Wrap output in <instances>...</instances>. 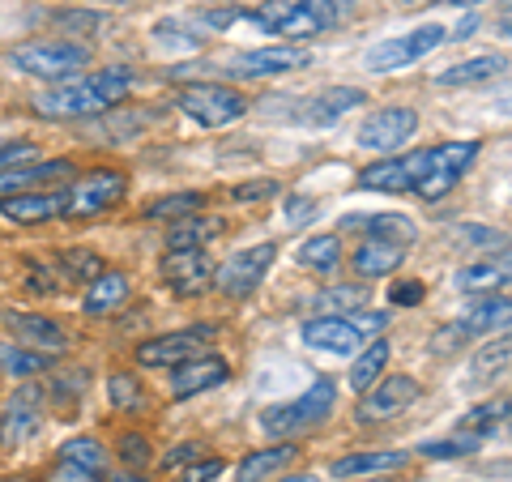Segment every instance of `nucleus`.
Wrapping results in <instances>:
<instances>
[{
  "label": "nucleus",
  "instance_id": "1",
  "mask_svg": "<svg viewBox=\"0 0 512 482\" xmlns=\"http://www.w3.org/2000/svg\"><path fill=\"white\" fill-rule=\"evenodd\" d=\"M133 90V73L128 69H99L82 73L73 82H60L52 90H43L35 99V111L43 120H82V116H103V111L120 107L124 94Z\"/></svg>",
  "mask_w": 512,
  "mask_h": 482
},
{
  "label": "nucleus",
  "instance_id": "2",
  "mask_svg": "<svg viewBox=\"0 0 512 482\" xmlns=\"http://www.w3.org/2000/svg\"><path fill=\"white\" fill-rule=\"evenodd\" d=\"M256 26H265L269 35H282L286 43L295 39H312L338 22V5L333 0H265L252 13Z\"/></svg>",
  "mask_w": 512,
  "mask_h": 482
},
{
  "label": "nucleus",
  "instance_id": "3",
  "mask_svg": "<svg viewBox=\"0 0 512 482\" xmlns=\"http://www.w3.org/2000/svg\"><path fill=\"white\" fill-rule=\"evenodd\" d=\"M333 401H338V384H333L329 376H320V380L308 384L303 397L282 401V406H269L261 414V427L269 431V436H299V431H308V427L329 419Z\"/></svg>",
  "mask_w": 512,
  "mask_h": 482
},
{
  "label": "nucleus",
  "instance_id": "4",
  "mask_svg": "<svg viewBox=\"0 0 512 482\" xmlns=\"http://www.w3.org/2000/svg\"><path fill=\"white\" fill-rule=\"evenodd\" d=\"M175 107L201 128H227L248 116V94H239L235 86H222V82H197L175 94Z\"/></svg>",
  "mask_w": 512,
  "mask_h": 482
},
{
  "label": "nucleus",
  "instance_id": "5",
  "mask_svg": "<svg viewBox=\"0 0 512 482\" xmlns=\"http://www.w3.org/2000/svg\"><path fill=\"white\" fill-rule=\"evenodd\" d=\"M128 192V175L116 167H99L86 171L69 192H64V218H99L111 205H120V197Z\"/></svg>",
  "mask_w": 512,
  "mask_h": 482
},
{
  "label": "nucleus",
  "instance_id": "6",
  "mask_svg": "<svg viewBox=\"0 0 512 482\" xmlns=\"http://www.w3.org/2000/svg\"><path fill=\"white\" fill-rule=\"evenodd\" d=\"M474 158H478V141H444V146H431L427 171H423V180L414 184V192H419L423 201L448 197V192L461 184V175L470 171Z\"/></svg>",
  "mask_w": 512,
  "mask_h": 482
},
{
  "label": "nucleus",
  "instance_id": "7",
  "mask_svg": "<svg viewBox=\"0 0 512 482\" xmlns=\"http://www.w3.org/2000/svg\"><path fill=\"white\" fill-rule=\"evenodd\" d=\"M13 64L30 77L60 82V77L90 69V47L86 43H30V47H18V52H13Z\"/></svg>",
  "mask_w": 512,
  "mask_h": 482
},
{
  "label": "nucleus",
  "instance_id": "8",
  "mask_svg": "<svg viewBox=\"0 0 512 482\" xmlns=\"http://www.w3.org/2000/svg\"><path fill=\"white\" fill-rule=\"evenodd\" d=\"M444 39H448L444 26H419V30H410V35H393V39H384V43H376L372 52H367V69L372 73L406 69V64L431 56Z\"/></svg>",
  "mask_w": 512,
  "mask_h": 482
},
{
  "label": "nucleus",
  "instance_id": "9",
  "mask_svg": "<svg viewBox=\"0 0 512 482\" xmlns=\"http://www.w3.org/2000/svg\"><path fill=\"white\" fill-rule=\"evenodd\" d=\"M274 256H278L274 244H256V248L235 252L222 265H214V286H218L222 295H231V299H244V295H252L256 286L265 282V273H269V265H274Z\"/></svg>",
  "mask_w": 512,
  "mask_h": 482
},
{
  "label": "nucleus",
  "instance_id": "10",
  "mask_svg": "<svg viewBox=\"0 0 512 482\" xmlns=\"http://www.w3.org/2000/svg\"><path fill=\"white\" fill-rule=\"evenodd\" d=\"M423 397V384L414 380V376H380L372 389L363 393L359 401V410H355V419L359 423H384V419H397V414H406L414 401Z\"/></svg>",
  "mask_w": 512,
  "mask_h": 482
},
{
  "label": "nucleus",
  "instance_id": "11",
  "mask_svg": "<svg viewBox=\"0 0 512 482\" xmlns=\"http://www.w3.org/2000/svg\"><path fill=\"white\" fill-rule=\"evenodd\" d=\"M414 133H419V111H414V107H380V111H372V116L359 124L355 141L363 150L393 154V150H402Z\"/></svg>",
  "mask_w": 512,
  "mask_h": 482
},
{
  "label": "nucleus",
  "instance_id": "12",
  "mask_svg": "<svg viewBox=\"0 0 512 482\" xmlns=\"http://www.w3.org/2000/svg\"><path fill=\"white\" fill-rule=\"evenodd\" d=\"M158 273L180 299H197L214 286V261L205 256V248H171Z\"/></svg>",
  "mask_w": 512,
  "mask_h": 482
},
{
  "label": "nucleus",
  "instance_id": "13",
  "mask_svg": "<svg viewBox=\"0 0 512 482\" xmlns=\"http://www.w3.org/2000/svg\"><path fill=\"white\" fill-rule=\"evenodd\" d=\"M312 64L308 47H295V43H282V47H261V52H239L231 60V77L239 82H261V77H282V73H299Z\"/></svg>",
  "mask_w": 512,
  "mask_h": 482
},
{
  "label": "nucleus",
  "instance_id": "14",
  "mask_svg": "<svg viewBox=\"0 0 512 482\" xmlns=\"http://www.w3.org/2000/svg\"><path fill=\"white\" fill-rule=\"evenodd\" d=\"M210 337H214V325H197V329L163 333V337H146V342H137V363L141 367H175V363H184L192 355H201Z\"/></svg>",
  "mask_w": 512,
  "mask_h": 482
},
{
  "label": "nucleus",
  "instance_id": "15",
  "mask_svg": "<svg viewBox=\"0 0 512 482\" xmlns=\"http://www.w3.org/2000/svg\"><path fill=\"white\" fill-rule=\"evenodd\" d=\"M427 171V150H410L402 158H384L359 171V188L363 192H414V184Z\"/></svg>",
  "mask_w": 512,
  "mask_h": 482
},
{
  "label": "nucleus",
  "instance_id": "16",
  "mask_svg": "<svg viewBox=\"0 0 512 482\" xmlns=\"http://www.w3.org/2000/svg\"><path fill=\"white\" fill-rule=\"evenodd\" d=\"M43 427V393L39 389H18L9 397L5 414H0V448H22L35 440V431Z\"/></svg>",
  "mask_w": 512,
  "mask_h": 482
},
{
  "label": "nucleus",
  "instance_id": "17",
  "mask_svg": "<svg viewBox=\"0 0 512 482\" xmlns=\"http://www.w3.org/2000/svg\"><path fill=\"white\" fill-rule=\"evenodd\" d=\"M171 393L175 397H197L205 389H218V384H227L231 380V363L227 359H218V355H192L184 363H175L171 367Z\"/></svg>",
  "mask_w": 512,
  "mask_h": 482
},
{
  "label": "nucleus",
  "instance_id": "18",
  "mask_svg": "<svg viewBox=\"0 0 512 482\" xmlns=\"http://www.w3.org/2000/svg\"><path fill=\"white\" fill-rule=\"evenodd\" d=\"M5 320V329L18 337V346L26 350H39V355H64V329L56 325V320H47V316H30V312H5L0 316Z\"/></svg>",
  "mask_w": 512,
  "mask_h": 482
},
{
  "label": "nucleus",
  "instance_id": "19",
  "mask_svg": "<svg viewBox=\"0 0 512 482\" xmlns=\"http://www.w3.org/2000/svg\"><path fill=\"white\" fill-rule=\"evenodd\" d=\"M64 210V192H13V197H0V214L9 222H22V227H35V222H52Z\"/></svg>",
  "mask_w": 512,
  "mask_h": 482
},
{
  "label": "nucleus",
  "instance_id": "20",
  "mask_svg": "<svg viewBox=\"0 0 512 482\" xmlns=\"http://www.w3.org/2000/svg\"><path fill=\"white\" fill-rule=\"evenodd\" d=\"M303 342L316 350H333V355H350V350L363 346V333L346 316H320L303 325Z\"/></svg>",
  "mask_w": 512,
  "mask_h": 482
},
{
  "label": "nucleus",
  "instance_id": "21",
  "mask_svg": "<svg viewBox=\"0 0 512 482\" xmlns=\"http://www.w3.org/2000/svg\"><path fill=\"white\" fill-rule=\"evenodd\" d=\"M128 291H133L128 273H120V269H103L99 278H90V286H86L82 312H86V316H111V312H120L124 303H128Z\"/></svg>",
  "mask_w": 512,
  "mask_h": 482
},
{
  "label": "nucleus",
  "instance_id": "22",
  "mask_svg": "<svg viewBox=\"0 0 512 482\" xmlns=\"http://www.w3.org/2000/svg\"><path fill=\"white\" fill-rule=\"evenodd\" d=\"M299 457V444H274V448H256L235 465V482H269L282 470H291Z\"/></svg>",
  "mask_w": 512,
  "mask_h": 482
},
{
  "label": "nucleus",
  "instance_id": "23",
  "mask_svg": "<svg viewBox=\"0 0 512 482\" xmlns=\"http://www.w3.org/2000/svg\"><path fill=\"white\" fill-rule=\"evenodd\" d=\"M73 171L69 158H52V163H22V167H9L0 171V197H13V192H30L39 184H52V180H64Z\"/></svg>",
  "mask_w": 512,
  "mask_h": 482
},
{
  "label": "nucleus",
  "instance_id": "24",
  "mask_svg": "<svg viewBox=\"0 0 512 482\" xmlns=\"http://www.w3.org/2000/svg\"><path fill=\"white\" fill-rule=\"evenodd\" d=\"M222 231H227V218L201 214V210L197 214H184V218H175L171 227H167V248H205Z\"/></svg>",
  "mask_w": 512,
  "mask_h": 482
},
{
  "label": "nucleus",
  "instance_id": "25",
  "mask_svg": "<svg viewBox=\"0 0 512 482\" xmlns=\"http://www.w3.org/2000/svg\"><path fill=\"white\" fill-rule=\"evenodd\" d=\"M410 461V453L402 448H384V453H350V457H338L333 461V478H372V474H393L402 470Z\"/></svg>",
  "mask_w": 512,
  "mask_h": 482
},
{
  "label": "nucleus",
  "instance_id": "26",
  "mask_svg": "<svg viewBox=\"0 0 512 482\" xmlns=\"http://www.w3.org/2000/svg\"><path fill=\"white\" fill-rule=\"evenodd\" d=\"M359 103H367L363 90H355V86H333V90L316 94V99L303 107V120H308V124H338L346 111H355Z\"/></svg>",
  "mask_w": 512,
  "mask_h": 482
},
{
  "label": "nucleus",
  "instance_id": "27",
  "mask_svg": "<svg viewBox=\"0 0 512 482\" xmlns=\"http://www.w3.org/2000/svg\"><path fill=\"white\" fill-rule=\"evenodd\" d=\"M508 308H512V303H508L504 295H495V291H491V295H478L470 308L461 312L457 325L466 329L470 337H478V333H495V329H504V325H508Z\"/></svg>",
  "mask_w": 512,
  "mask_h": 482
},
{
  "label": "nucleus",
  "instance_id": "28",
  "mask_svg": "<svg viewBox=\"0 0 512 482\" xmlns=\"http://www.w3.org/2000/svg\"><path fill=\"white\" fill-rule=\"evenodd\" d=\"M402 256H406V248H397V244H384V239H372L367 235L363 244H359V252H355V273L359 278H384V273H393V269H402Z\"/></svg>",
  "mask_w": 512,
  "mask_h": 482
},
{
  "label": "nucleus",
  "instance_id": "29",
  "mask_svg": "<svg viewBox=\"0 0 512 482\" xmlns=\"http://www.w3.org/2000/svg\"><path fill=\"white\" fill-rule=\"evenodd\" d=\"M508 69L504 56H474V60H461L453 69H444L436 82L440 86H483V82H495Z\"/></svg>",
  "mask_w": 512,
  "mask_h": 482
},
{
  "label": "nucleus",
  "instance_id": "30",
  "mask_svg": "<svg viewBox=\"0 0 512 482\" xmlns=\"http://www.w3.org/2000/svg\"><path fill=\"white\" fill-rule=\"evenodd\" d=\"M508 286V261H474L457 273V291L466 295H491V291H504Z\"/></svg>",
  "mask_w": 512,
  "mask_h": 482
},
{
  "label": "nucleus",
  "instance_id": "31",
  "mask_svg": "<svg viewBox=\"0 0 512 482\" xmlns=\"http://www.w3.org/2000/svg\"><path fill=\"white\" fill-rule=\"evenodd\" d=\"M384 367H389V342H384V337H376V342H367V346L359 350L355 367H350V389L367 393V389H372V384L384 376Z\"/></svg>",
  "mask_w": 512,
  "mask_h": 482
},
{
  "label": "nucleus",
  "instance_id": "32",
  "mask_svg": "<svg viewBox=\"0 0 512 482\" xmlns=\"http://www.w3.org/2000/svg\"><path fill=\"white\" fill-rule=\"evenodd\" d=\"M299 265L303 269H316V273H333L342 265V239L338 235H312L299 244Z\"/></svg>",
  "mask_w": 512,
  "mask_h": 482
},
{
  "label": "nucleus",
  "instance_id": "33",
  "mask_svg": "<svg viewBox=\"0 0 512 482\" xmlns=\"http://www.w3.org/2000/svg\"><path fill=\"white\" fill-rule=\"evenodd\" d=\"M363 227L372 239H384V244H397V248H410L419 239V227L406 214H372V218H363Z\"/></svg>",
  "mask_w": 512,
  "mask_h": 482
},
{
  "label": "nucleus",
  "instance_id": "34",
  "mask_svg": "<svg viewBox=\"0 0 512 482\" xmlns=\"http://www.w3.org/2000/svg\"><path fill=\"white\" fill-rule=\"evenodd\" d=\"M508 359H512V342H508V333L500 329V337H495V342H487V346L474 355L470 376H474L478 384H487V380H495V376L508 372Z\"/></svg>",
  "mask_w": 512,
  "mask_h": 482
},
{
  "label": "nucleus",
  "instance_id": "35",
  "mask_svg": "<svg viewBox=\"0 0 512 482\" xmlns=\"http://www.w3.org/2000/svg\"><path fill=\"white\" fill-rule=\"evenodd\" d=\"M508 419V401H495V406H478L470 414H461L457 423V436H470V440H483L487 431H495Z\"/></svg>",
  "mask_w": 512,
  "mask_h": 482
},
{
  "label": "nucleus",
  "instance_id": "36",
  "mask_svg": "<svg viewBox=\"0 0 512 482\" xmlns=\"http://www.w3.org/2000/svg\"><path fill=\"white\" fill-rule=\"evenodd\" d=\"M205 205L201 192H171V197H158L146 205V218H158V222H175V218H184V214H197Z\"/></svg>",
  "mask_w": 512,
  "mask_h": 482
},
{
  "label": "nucleus",
  "instance_id": "37",
  "mask_svg": "<svg viewBox=\"0 0 512 482\" xmlns=\"http://www.w3.org/2000/svg\"><path fill=\"white\" fill-rule=\"evenodd\" d=\"M367 303V286H333V291H320L316 295V308H325V316H350Z\"/></svg>",
  "mask_w": 512,
  "mask_h": 482
},
{
  "label": "nucleus",
  "instance_id": "38",
  "mask_svg": "<svg viewBox=\"0 0 512 482\" xmlns=\"http://www.w3.org/2000/svg\"><path fill=\"white\" fill-rule=\"evenodd\" d=\"M0 367L9 376H35L52 367V355H39V350H26V346H0Z\"/></svg>",
  "mask_w": 512,
  "mask_h": 482
},
{
  "label": "nucleus",
  "instance_id": "39",
  "mask_svg": "<svg viewBox=\"0 0 512 482\" xmlns=\"http://www.w3.org/2000/svg\"><path fill=\"white\" fill-rule=\"evenodd\" d=\"M107 397L116 410H141V401H146V393H141V384L133 372H116L107 376Z\"/></svg>",
  "mask_w": 512,
  "mask_h": 482
},
{
  "label": "nucleus",
  "instance_id": "40",
  "mask_svg": "<svg viewBox=\"0 0 512 482\" xmlns=\"http://www.w3.org/2000/svg\"><path fill=\"white\" fill-rule=\"evenodd\" d=\"M60 461H73V465H90V470H103L107 465V453L99 440L90 436H77V440H64L60 444Z\"/></svg>",
  "mask_w": 512,
  "mask_h": 482
},
{
  "label": "nucleus",
  "instance_id": "41",
  "mask_svg": "<svg viewBox=\"0 0 512 482\" xmlns=\"http://www.w3.org/2000/svg\"><path fill=\"white\" fill-rule=\"evenodd\" d=\"M457 239L466 248H478V252H508V239L504 231H491V227H474V222H466V227H457Z\"/></svg>",
  "mask_w": 512,
  "mask_h": 482
},
{
  "label": "nucleus",
  "instance_id": "42",
  "mask_svg": "<svg viewBox=\"0 0 512 482\" xmlns=\"http://www.w3.org/2000/svg\"><path fill=\"white\" fill-rule=\"evenodd\" d=\"M474 448H478V440L457 436V440H427V444H419V453L431 457V461H453V457L474 453Z\"/></svg>",
  "mask_w": 512,
  "mask_h": 482
},
{
  "label": "nucleus",
  "instance_id": "43",
  "mask_svg": "<svg viewBox=\"0 0 512 482\" xmlns=\"http://www.w3.org/2000/svg\"><path fill=\"white\" fill-rule=\"evenodd\" d=\"M64 273H69V278H77V282H90V278H99V273H103V261H99V256H94V252H82V248H77V252H64Z\"/></svg>",
  "mask_w": 512,
  "mask_h": 482
},
{
  "label": "nucleus",
  "instance_id": "44",
  "mask_svg": "<svg viewBox=\"0 0 512 482\" xmlns=\"http://www.w3.org/2000/svg\"><path fill=\"white\" fill-rule=\"evenodd\" d=\"M39 150L30 146V141H9V146H0V171L9 167H22V163H35Z\"/></svg>",
  "mask_w": 512,
  "mask_h": 482
},
{
  "label": "nucleus",
  "instance_id": "45",
  "mask_svg": "<svg viewBox=\"0 0 512 482\" xmlns=\"http://www.w3.org/2000/svg\"><path fill=\"white\" fill-rule=\"evenodd\" d=\"M47 482H103V470H90V465H73V461H60L52 478Z\"/></svg>",
  "mask_w": 512,
  "mask_h": 482
},
{
  "label": "nucleus",
  "instance_id": "46",
  "mask_svg": "<svg viewBox=\"0 0 512 482\" xmlns=\"http://www.w3.org/2000/svg\"><path fill=\"white\" fill-rule=\"evenodd\" d=\"M222 474V461L218 457H205V461H188V470L175 474V482H210Z\"/></svg>",
  "mask_w": 512,
  "mask_h": 482
},
{
  "label": "nucleus",
  "instance_id": "47",
  "mask_svg": "<svg viewBox=\"0 0 512 482\" xmlns=\"http://www.w3.org/2000/svg\"><path fill=\"white\" fill-rule=\"evenodd\" d=\"M346 320L367 337V333H384V325H389V312H363V308H359V312H350Z\"/></svg>",
  "mask_w": 512,
  "mask_h": 482
},
{
  "label": "nucleus",
  "instance_id": "48",
  "mask_svg": "<svg viewBox=\"0 0 512 482\" xmlns=\"http://www.w3.org/2000/svg\"><path fill=\"white\" fill-rule=\"evenodd\" d=\"M235 18H239L235 9H210V13H197V18H192V26H201V30H227Z\"/></svg>",
  "mask_w": 512,
  "mask_h": 482
},
{
  "label": "nucleus",
  "instance_id": "49",
  "mask_svg": "<svg viewBox=\"0 0 512 482\" xmlns=\"http://www.w3.org/2000/svg\"><path fill=\"white\" fill-rule=\"evenodd\" d=\"M274 192H278L274 180H252V184L235 188V201H265V197H274Z\"/></svg>",
  "mask_w": 512,
  "mask_h": 482
},
{
  "label": "nucleus",
  "instance_id": "50",
  "mask_svg": "<svg viewBox=\"0 0 512 482\" xmlns=\"http://www.w3.org/2000/svg\"><path fill=\"white\" fill-rule=\"evenodd\" d=\"M120 457L128 465H146L150 461V448H146V440H141V436H124L120 440Z\"/></svg>",
  "mask_w": 512,
  "mask_h": 482
},
{
  "label": "nucleus",
  "instance_id": "51",
  "mask_svg": "<svg viewBox=\"0 0 512 482\" xmlns=\"http://www.w3.org/2000/svg\"><path fill=\"white\" fill-rule=\"evenodd\" d=\"M419 299H423V286L419 282H402V286H393V291H389L393 308H414Z\"/></svg>",
  "mask_w": 512,
  "mask_h": 482
},
{
  "label": "nucleus",
  "instance_id": "52",
  "mask_svg": "<svg viewBox=\"0 0 512 482\" xmlns=\"http://www.w3.org/2000/svg\"><path fill=\"white\" fill-rule=\"evenodd\" d=\"M308 218H316V205L308 197H291V205H286V222L299 227V222H308Z\"/></svg>",
  "mask_w": 512,
  "mask_h": 482
},
{
  "label": "nucleus",
  "instance_id": "53",
  "mask_svg": "<svg viewBox=\"0 0 512 482\" xmlns=\"http://www.w3.org/2000/svg\"><path fill=\"white\" fill-rule=\"evenodd\" d=\"M201 457V444H180V448H171V453L163 457V465L167 470H180L184 461H197Z\"/></svg>",
  "mask_w": 512,
  "mask_h": 482
},
{
  "label": "nucleus",
  "instance_id": "54",
  "mask_svg": "<svg viewBox=\"0 0 512 482\" xmlns=\"http://www.w3.org/2000/svg\"><path fill=\"white\" fill-rule=\"evenodd\" d=\"M474 30H478V18H466V22H461V26H457V30H453V35H448V39H470Z\"/></svg>",
  "mask_w": 512,
  "mask_h": 482
},
{
  "label": "nucleus",
  "instance_id": "55",
  "mask_svg": "<svg viewBox=\"0 0 512 482\" xmlns=\"http://www.w3.org/2000/svg\"><path fill=\"white\" fill-rule=\"evenodd\" d=\"M103 482H146L141 474H116V478H103Z\"/></svg>",
  "mask_w": 512,
  "mask_h": 482
},
{
  "label": "nucleus",
  "instance_id": "56",
  "mask_svg": "<svg viewBox=\"0 0 512 482\" xmlns=\"http://www.w3.org/2000/svg\"><path fill=\"white\" fill-rule=\"evenodd\" d=\"M282 482H320L316 474H291V478H282Z\"/></svg>",
  "mask_w": 512,
  "mask_h": 482
},
{
  "label": "nucleus",
  "instance_id": "57",
  "mask_svg": "<svg viewBox=\"0 0 512 482\" xmlns=\"http://www.w3.org/2000/svg\"><path fill=\"white\" fill-rule=\"evenodd\" d=\"M333 5H350V0H333Z\"/></svg>",
  "mask_w": 512,
  "mask_h": 482
}]
</instances>
